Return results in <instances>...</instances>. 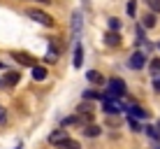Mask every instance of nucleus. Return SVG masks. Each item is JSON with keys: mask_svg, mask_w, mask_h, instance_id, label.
<instances>
[{"mask_svg": "<svg viewBox=\"0 0 160 149\" xmlns=\"http://www.w3.org/2000/svg\"><path fill=\"white\" fill-rule=\"evenodd\" d=\"M158 149H160V147H158Z\"/></svg>", "mask_w": 160, "mask_h": 149, "instance_id": "26", "label": "nucleus"}, {"mask_svg": "<svg viewBox=\"0 0 160 149\" xmlns=\"http://www.w3.org/2000/svg\"><path fill=\"white\" fill-rule=\"evenodd\" d=\"M72 33H74V40H77L79 33H81V12H74L72 14Z\"/></svg>", "mask_w": 160, "mask_h": 149, "instance_id": "9", "label": "nucleus"}, {"mask_svg": "<svg viewBox=\"0 0 160 149\" xmlns=\"http://www.w3.org/2000/svg\"><path fill=\"white\" fill-rule=\"evenodd\" d=\"M148 68H151V75H160V58H153Z\"/></svg>", "mask_w": 160, "mask_h": 149, "instance_id": "17", "label": "nucleus"}, {"mask_svg": "<svg viewBox=\"0 0 160 149\" xmlns=\"http://www.w3.org/2000/svg\"><path fill=\"white\" fill-rule=\"evenodd\" d=\"M47 70L44 68H40V65H35V68H32V79H37V82H42V79H47Z\"/></svg>", "mask_w": 160, "mask_h": 149, "instance_id": "14", "label": "nucleus"}, {"mask_svg": "<svg viewBox=\"0 0 160 149\" xmlns=\"http://www.w3.org/2000/svg\"><path fill=\"white\" fill-rule=\"evenodd\" d=\"M102 109L107 114H121V112H128V107H125L121 100H102Z\"/></svg>", "mask_w": 160, "mask_h": 149, "instance_id": "3", "label": "nucleus"}, {"mask_svg": "<svg viewBox=\"0 0 160 149\" xmlns=\"http://www.w3.org/2000/svg\"><path fill=\"white\" fill-rule=\"evenodd\" d=\"M158 49H160V42H158Z\"/></svg>", "mask_w": 160, "mask_h": 149, "instance_id": "25", "label": "nucleus"}, {"mask_svg": "<svg viewBox=\"0 0 160 149\" xmlns=\"http://www.w3.org/2000/svg\"><path fill=\"white\" fill-rule=\"evenodd\" d=\"M12 56L19 61V63H23V65H30V68H35V61H32L28 54H21V51H16V54H12Z\"/></svg>", "mask_w": 160, "mask_h": 149, "instance_id": "10", "label": "nucleus"}, {"mask_svg": "<svg viewBox=\"0 0 160 149\" xmlns=\"http://www.w3.org/2000/svg\"><path fill=\"white\" fill-rule=\"evenodd\" d=\"M81 63H84V47L77 45L74 47V68H81Z\"/></svg>", "mask_w": 160, "mask_h": 149, "instance_id": "11", "label": "nucleus"}, {"mask_svg": "<svg viewBox=\"0 0 160 149\" xmlns=\"http://www.w3.org/2000/svg\"><path fill=\"white\" fill-rule=\"evenodd\" d=\"M142 26H144V28H153V26H156V12L142 16Z\"/></svg>", "mask_w": 160, "mask_h": 149, "instance_id": "12", "label": "nucleus"}, {"mask_svg": "<svg viewBox=\"0 0 160 149\" xmlns=\"http://www.w3.org/2000/svg\"><path fill=\"white\" fill-rule=\"evenodd\" d=\"M128 65H130L132 70H142V68L146 65V54H144V51H135V54L128 58Z\"/></svg>", "mask_w": 160, "mask_h": 149, "instance_id": "4", "label": "nucleus"}, {"mask_svg": "<svg viewBox=\"0 0 160 149\" xmlns=\"http://www.w3.org/2000/svg\"><path fill=\"white\" fill-rule=\"evenodd\" d=\"M68 137H70V135H68V130L60 128V130H53V133L49 135V142H51V145H60V142H65Z\"/></svg>", "mask_w": 160, "mask_h": 149, "instance_id": "6", "label": "nucleus"}, {"mask_svg": "<svg viewBox=\"0 0 160 149\" xmlns=\"http://www.w3.org/2000/svg\"><path fill=\"white\" fill-rule=\"evenodd\" d=\"M153 89H156V91L160 93V79H156V82H153Z\"/></svg>", "mask_w": 160, "mask_h": 149, "instance_id": "23", "label": "nucleus"}, {"mask_svg": "<svg viewBox=\"0 0 160 149\" xmlns=\"http://www.w3.org/2000/svg\"><path fill=\"white\" fill-rule=\"evenodd\" d=\"M123 93H125V82L109 79V84H107V100H121Z\"/></svg>", "mask_w": 160, "mask_h": 149, "instance_id": "1", "label": "nucleus"}, {"mask_svg": "<svg viewBox=\"0 0 160 149\" xmlns=\"http://www.w3.org/2000/svg\"><path fill=\"white\" fill-rule=\"evenodd\" d=\"M146 5L151 7V12H160V0H146Z\"/></svg>", "mask_w": 160, "mask_h": 149, "instance_id": "19", "label": "nucleus"}, {"mask_svg": "<svg viewBox=\"0 0 160 149\" xmlns=\"http://www.w3.org/2000/svg\"><path fill=\"white\" fill-rule=\"evenodd\" d=\"M35 3H47V5H49V3H51V0H35Z\"/></svg>", "mask_w": 160, "mask_h": 149, "instance_id": "24", "label": "nucleus"}, {"mask_svg": "<svg viewBox=\"0 0 160 149\" xmlns=\"http://www.w3.org/2000/svg\"><path fill=\"white\" fill-rule=\"evenodd\" d=\"M86 77H88V82H91V84H102V82H104V77L98 72V70H91Z\"/></svg>", "mask_w": 160, "mask_h": 149, "instance_id": "15", "label": "nucleus"}, {"mask_svg": "<svg viewBox=\"0 0 160 149\" xmlns=\"http://www.w3.org/2000/svg\"><path fill=\"white\" fill-rule=\"evenodd\" d=\"M84 133H86L88 137H98V135H100V128H98V126H86Z\"/></svg>", "mask_w": 160, "mask_h": 149, "instance_id": "16", "label": "nucleus"}, {"mask_svg": "<svg viewBox=\"0 0 160 149\" xmlns=\"http://www.w3.org/2000/svg\"><path fill=\"white\" fill-rule=\"evenodd\" d=\"M109 30H121V19L112 16V19H109Z\"/></svg>", "mask_w": 160, "mask_h": 149, "instance_id": "18", "label": "nucleus"}, {"mask_svg": "<svg viewBox=\"0 0 160 149\" xmlns=\"http://www.w3.org/2000/svg\"><path fill=\"white\" fill-rule=\"evenodd\" d=\"M5 121H7V109H5L2 105H0V126H2Z\"/></svg>", "mask_w": 160, "mask_h": 149, "instance_id": "21", "label": "nucleus"}, {"mask_svg": "<svg viewBox=\"0 0 160 149\" xmlns=\"http://www.w3.org/2000/svg\"><path fill=\"white\" fill-rule=\"evenodd\" d=\"M104 42H107L109 47H121V35H118V30H109L107 35H104Z\"/></svg>", "mask_w": 160, "mask_h": 149, "instance_id": "7", "label": "nucleus"}, {"mask_svg": "<svg viewBox=\"0 0 160 149\" xmlns=\"http://www.w3.org/2000/svg\"><path fill=\"white\" fill-rule=\"evenodd\" d=\"M146 130H148V135H151V137H153V140H160V133H158V130H156V128H146Z\"/></svg>", "mask_w": 160, "mask_h": 149, "instance_id": "22", "label": "nucleus"}, {"mask_svg": "<svg viewBox=\"0 0 160 149\" xmlns=\"http://www.w3.org/2000/svg\"><path fill=\"white\" fill-rule=\"evenodd\" d=\"M128 114H130V119H146V117H148L146 109L137 107V105H130V107H128Z\"/></svg>", "mask_w": 160, "mask_h": 149, "instance_id": "8", "label": "nucleus"}, {"mask_svg": "<svg viewBox=\"0 0 160 149\" xmlns=\"http://www.w3.org/2000/svg\"><path fill=\"white\" fill-rule=\"evenodd\" d=\"M135 12H137V3H135V0H130V3H128V14L135 16Z\"/></svg>", "mask_w": 160, "mask_h": 149, "instance_id": "20", "label": "nucleus"}, {"mask_svg": "<svg viewBox=\"0 0 160 149\" xmlns=\"http://www.w3.org/2000/svg\"><path fill=\"white\" fill-rule=\"evenodd\" d=\"M26 16H28V19H35L37 24H42V26H49V28L53 26V16H49L47 12H42V9L30 7V9H26Z\"/></svg>", "mask_w": 160, "mask_h": 149, "instance_id": "2", "label": "nucleus"}, {"mask_svg": "<svg viewBox=\"0 0 160 149\" xmlns=\"http://www.w3.org/2000/svg\"><path fill=\"white\" fill-rule=\"evenodd\" d=\"M58 149H81V145L77 140H72V137H68L65 142H60V145H56Z\"/></svg>", "mask_w": 160, "mask_h": 149, "instance_id": "13", "label": "nucleus"}, {"mask_svg": "<svg viewBox=\"0 0 160 149\" xmlns=\"http://www.w3.org/2000/svg\"><path fill=\"white\" fill-rule=\"evenodd\" d=\"M19 79H21V75L16 72V70H9V72H5V77H2L0 84H2V86H14V84H19Z\"/></svg>", "mask_w": 160, "mask_h": 149, "instance_id": "5", "label": "nucleus"}]
</instances>
